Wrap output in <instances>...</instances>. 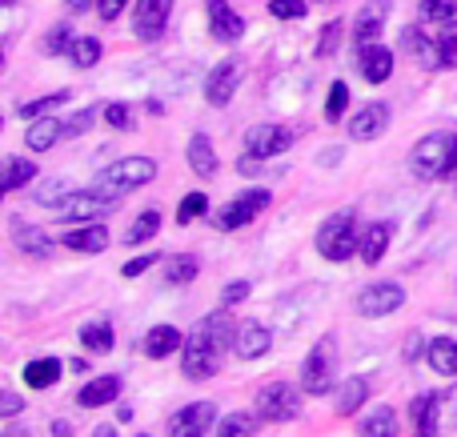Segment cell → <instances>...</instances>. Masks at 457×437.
Returning <instances> with one entry per match:
<instances>
[{"label":"cell","instance_id":"6da1fadb","mask_svg":"<svg viewBox=\"0 0 457 437\" xmlns=\"http://www.w3.org/2000/svg\"><path fill=\"white\" fill-rule=\"evenodd\" d=\"M237 342V326L228 321L225 309L209 313L205 321H197V329L185 342V358H181V374L189 382H209V377L221 369L225 350Z\"/></svg>","mask_w":457,"mask_h":437},{"label":"cell","instance_id":"7a4b0ae2","mask_svg":"<svg viewBox=\"0 0 457 437\" xmlns=\"http://www.w3.org/2000/svg\"><path fill=\"white\" fill-rule=\"evenodd\" d=\"M153 177H157V161L153 157H125V161H117V165H109L104 173H96L93 189L101 193V197H109V201H120L125 193L149 185Z\"/></svg>","mask_w":457,"mask_h":437},{"label":"cell","instance_id":"3957f363","mask_svg":"<svg viewBox=\"0 0 457 437\" xmlns=\"http://www.w3.org/2000/svg\"><path fill=\"white\" fill-rule=\"evenodd\" d=\"M413 177H450L457 173V133H429L410 153Z\"/></svg>","mask_w":457,"mask_h":437},{"label":"cell","instance_id":"277c9868","mask_svg":"<svg viewBox=\"0 0 457 437\" xmlns=\"http://www.w3.org/2000/svg\"><path fill=\"white\" fill-rule=\"evenodd\" d=\"M353 249H361V233H357L353 213H333L329 221H321V229H317V253L325 261H349Z\"/></svg>","mask_w":457,"mask_h":437},{"label":"cell","instance_id":"5b68a950","mask_svg":"<svg viewBox=\"0 0 457 437\" xmlns=\"http://www.w3.org/2000/svg\"><path fill=\"white\" fill-rule=\"evenodd\" d=\"M333 374H337V345H333V337H321V342L309 350L305 366H301V390L321 398V393H329Z\"/></svg>","mask_w":457,"mask_h":437},{"label":"cell","instance_id":"8992f818","mask_svg":"<svg viewBox=\"0 0 457 437\" xmlns=\"http://www.w3.org/2000/svg\"><path fill=\"white\" fill-rule=\"evenodd\" d=\"M301 414V393L289 382H273L257 393V417L261 422H293Z\"/></svg>","mask_w":457,"mask_h":437},{"label":"cell","instance_id":"52a82bcc","mask_svg":"<svg viewBox=\"0 0 457 437\" xmlns=\"http://www.w3.org/2000/svg\"><path fill=\"white\" fill-rule=\"evenodd\" d=\"M405 305V289L397 285V281H373V285H365L361 293H357L353 309L361 313V317H389V313H397Z\"/></svg>","mask_w":457,"mask_h":437},{"label":"cell","instance_id":"ba28073f","mask_svg":"<svg viewBox=\"0 0 457 437\" xmlns=\"http://www.w3.org/2000/svg\"><path fill=\"white\" fill-rule=\"evenodd\" d=\"M213 422H217V406L213 401H197V406L177 409V414L169 417L165 433L169 437H205L213 430Z\"/></svg>","mask_w":457,"mask_h":437},{"label":"cell","instance_id":"9c48e42d","mask_svg":"<svg viewBox=\"0 0 457 437\" xmlns=\"http://www.w3.org/2000/svg\"><path fill=\"white\" fill-rule=\"evenodd\" d=\"M269 201H273V197H269V189H249V193H241V197H237L233 205H225V213L217 217V229H221V233L245 229V225H249L257 213H265Z\"/></svg>","mask_w":457,"mask_h":437},{"label":"cell","instance_id":"30bf717a","mask_svg":"<svg viewBox=\"0 0 457 437\" xmlns=\"http://www.w3.org/2000/svg\"><path fill=\"white\" fill-rule=\"evenodd\" d=\"M241 77H245V61H237V56L221 61L213 72H209V80H205V101L217 104V109H225V104L233 101V93H237V85H241Z\"/></svg>","mask_w":457,"mask_h":437},{"label":"cell","instance_id":"8fae6325","mask_svg":"<svg viewBox=\"0 0 457 437\" xmlns=\"http://www.w3.org/2000/svg\"><path fill=\"white\" fill-rule=\"evenodd\" d=\"M112 209H117V205H112L109 197H101L96 189L69 193V197L61 201V221H101V217H109Z\"/></svg>","mask_w":457,"mask_h":437},{"label":"cell","instance_id":"7c38bea8","mask_svg":"<svg viewBox=\"0 0 457 437\" xmlns=\"http://www.w3.org/2000/svg\"><path fill=\"white\" fill-rule=\"evenodd\" d=\"M169 12H173V0H137V16H133L137 37L161 40L169 29Z\"/></svg>","mask_w":457,"mask_h":437},{"label":"cell","instance_id":"4fadbf2b","mask_svg":"<svg viewBox=\"0 0 457 437\" xmlns=\"http://www.w3.org/2000/svg\"><path fill=\"white\" fill-rule=\"evenodd\" d=\"M205 16H209V32H213V40H221V45H233V40L245 37V21L228 0H205Z\"/></svg>","mask_w":457,"mask_h":437},{"label":"cell","instance_id":"5bb4252c","mask_svg":"<svg viewBox=\"0 0 457 437\" xmlns=\"http://www.w3.org/2000/svg\"><path fill=\"white\" fill-rule=\"evenodd\" d=\"M389 4H394V0H370V4L357 12V21H353V45H357V53L381 40V29H386Z\"/></svg>","mask_w":457,"mask_h":437},{"label":"cell","instance_id":"9a60e30c","mask_svg":"<svg viewBox=\"0 0 457 437\" xmlns=\"http://www.w3.org/2000/svg\"><path fill=\"white\" fill-rule=\"evenodd\" d=\"M289 144H293V133L285 125H257V128H249V136H245V153H253L257 161L277 157V153H285Z\"/></svg>","mask_w":457,"mask_h":437},{"label":"cell","instance_id":"2e32d148","mask_svg":"<svg viewBox=\"0 0 457 437\" xmlns=\"http://www.w3.org/2000/svg\"><path fill=\"white\" fill-rule=\"evenodd\" d=\"M402 53L410 56L413 64H421L426 72L442 69V53H437V45L426 37V32L418 29V24H410V29H402Z\"/></svg>","mask_w":457,"mask_h":437},{"label":"cell","instance_id":"e0dca14e","mask_svg":"<svg viewBox=\"0 0 457 437\" xmlns=\"http://www.w3.org/2000/svg\"><path fill=\"white\" fill-rule=\"evenodd\" d=\"M442 401L445 393H418L410 406V417H413V437H437V414H442Z\"/></svg>","mask_w":457,"mask_h":437},{"label":"cell","instance_id":"ac0fdd59","mask_svg":"<svg viewBox=\"0 0 457 437\" xmlns=\"http://www.w3.org/2000/svg\"><path fill=\"white\" fill-rule=\"evenodd\" d=\"M389 128V104H365V109L353 112V120H349V136L353 141H373V136H381Z\"/></svg>","mask_w":457,"mask_h":437},{"label":"cell","instance_id":"d6986e66","mask_svg":"<svg viewBox=\"0 0 457 437\" xmlns=\"http://www.w3.org/2000/svg\"><path fill=\"white\" fill-rule=\"evenodd\" d=\"M8 229H12V241H16V249L21 253H29V257H37V261H45V257H53V241L45 237V229H37V225H29L24 217H12L8 221Z\"/></svg>","mask_w":457,"mask_h":437},{"label":"cell","instance_id":"ffe728a7","mask_svg":"<svg viewBox=\"0 0 457 437\" xmlns=\"http://www.w3.org/2000/svg\"><path fill=\"white\" fill-rule=\"evenodd\" d=\"M269 345H273V334H269L265 326H257V321H245V326H237V342H233L237 358L257 361V358H265V353H269Z\"/></svg>","mask_w":457,"mask_h":437},{"label":"cell","instance_id":"44dd1931","mask_svg":"<svg viewBox=\"0 0 457 437\" xmlns=\"http://www.w3.org/2000/svg\"><path fill=\"white\" fill-rule=\"evenodd\" d=\"M64 249H72V253H104L109 249V229H104L101 221H85L80 229L64 233Z\"/></svg>","mask_w":457,"mask_h":437},{"label":"cell","instance_id":"7402d4cb","mask_svg":"<svg viewBox=\"0 0 457 437\" xmlns=\"http://www.w3.org/2000/svg\"><path fill=\"white\" fill-rule=\"evenodd\" d=\"M357 64H361V77L370 80V85H381V80H389V72H394V53H389L386 45H370L357 53Z\"/></svg>","mask_w":457,"mask_h":437},{"label":"cell","instance_id":"603a6c76","mask_svg":"<svg viewBox=\"0 0 457 437\" xmlns=\"http://www.w3.org/2000/svg\"><path fill=\"white\" fill-rule=\"evenodd\" d=\"M64 136V125L56 117H37L29 120V133H24V144H29L32 153H48L56 141Z\"/></svg>","mask_w":457,"mask_h":437},{"label":"cell","instance_id":"cb8c5ba5","mask_svg":"<svg viewBox=\"0 0 457 437\" xmlns=\"http://www.w3.org/2000/svg\"><path fill=\"white\" fill-rule=\"evenodd\" d=\"M117 393H120V377H96V382H88L85 390L77 393V406H85V409H96V406H109V401H117Z\"/></svg>","mask_w":457,"mask_h":437},{"label":"cell","instance_id":"d4e9b609","mask_svg":"<svg viewBox=\"0 0 457 437\" xmlns=\"http://www.w3.org/2000/svg\"><path fill=\"white\" fill-rule=\"evenodd\" d=\"M389 237H394V229H389L386 221H373L370 229L361 233V249H357V253H361V261L365 265H378L381 257H386V249H389Z\"/></svg>","mask_w":457,"mask_h":437},{"label":"cell","instance_id":"484cf974","mask_svg":"<svg viewBox=\"0 0 457 437\" xmlns=\"http://www.w3.org/2000/svg\"><path fill=\"white\" fill-rule=\"evenodd\" d=\"M426 358H429V366H434V374L457 377V342L453 337H434L429 350H426Z\"/></svg>","mask_w":457,"mask_h":437},{"label":"cell","instance_id":"4316f807","mask_svg":"<svg viewBox=\"0 0 457 437\" xmlns=\"http://www.w3.org/2000/svg\"><path fill=\"white\" fill-rule=\"evenodd\" d=\"M185 157H189V169L197 177H217V153H213V144H209L205 133L193 136L189 149H185Z\"/></svg>","mask_w":457,"mask_h":437},{"label":"cell","instance_id":"83f0119b","mask_svg":"<svg viewBox=\"0 0 457 437\" xmlns=\"http://www.w3.org/2000/svg\"><path fill=\"white\" fill-rule=\"evenodd\" d=\"M181 345H185V337L177 326H157L145 337V353H149V358H169V353H177Z\"/></svg>","mask_w":457,"mask_h":437},{"label":"cell","instance_id":"f1b7e54d","mask_svg":"<svg viewBox=\"0 0 457 437\" xmlns=\"http://www.w3.org/2000/svg\"><path fill=\"white\" fill-rule=\"evenodd\" d=\"M37 173H40V169L32 165V161H24V157H4V181H0V189H4V193H16V189H24V185L37 181Z\"/></svg>","mask_w":457,"mask_h":437},{"label":"cell","instance_id":"f546056e","mask_svg":"<svg viewBox=\"0 0 457 437\" xmlns=\"http://www.w3.org/2000/svg\"><path fill=\"white\" fill-rule=\"evenodd\" d=\"M365 401H370V382H365V377H349V382L337 390V414L341 417L357 414Z\"/></svg>","mask_w":457,"mask_h":437},{"label":"cell","instance_id":"4dcf8cb0","mask_svg":"<svg viewBox=\"0 0 457 437\" xmlns=\"http://www.w3.org/2000/svg\"><path fill=\"white\" fill-rule=\"evenodd\" d=\"M24 382H29L32 390H53V385L61 382V361L56 358L29 361V366H24Z\"/></svg>","mask_w":457,"mask_h":437},{"label":"cell","instance_id":"1f68e13d","mask_svg":"<svg viewBox=\"0 0 457 437\" xmlns=\"http://www.w3.org/2000/svg\"><path fill=\"white\" fill-rule=\"evenodd\" d=\"M197 273H201V265H197V257L193 253H177V257H169L165 261V281L169 285H189Z\"/></svg>","mask_w":457,"mask_h":437},{"label":"cell","instance_id":"d6a6232c","mask_svg":"<svg viewBox=\"0 0 457 437\" xmlns=\"http://www.w3.org/2000/svg\"><path fill=\"white\" fill-rule=\"evenodd\" d=\"M361 437H397V414L389 406L373 409V414L361 422Z\"/></svg>","mask_w":457,"mask_h":437},{"label":"cell","instance_id":"836d02e7","mask_svg":"<svg viewBox=\"0 0 457 437\" xmlns=\"http://www.w3.org/2000/svg\"><path fill=\"white\" fill-rule=\"evenodd\" d=\"M157 233H161V213H157V209H145V213L129 225L125 241H129V245H145V241L157 237Z\"/></svg>","mask_w":457,"mask_h":437},{"label":"cell","instance_id":"e575fe53","mask_svg":"<svg viewBox=\"0 0 457 437\" xmlns=\"http://www.w3.org/2000/svg\"><path fill=\"white\" fill-rule=\"evenodd\" d=\"M80 345L93 353H109L112 350V326L109 321H88V326L80 329Z\"/></svg>","mask_w":457,"mask_h":437},{"label":"cell","instance_id":"d590c367","mask_svg":"<svg viewBox=\"0 0 457 437\" xmlns=\"http://www.w3.org/2000/svg\"><path fill=\"white\" fill-rule=\"evenodd\" d=\"M257 414H228L221 425H217V437H257Z\"/></svg>","mask_w":457,"mask_h":437},{"label":"cell","instance_id":"8d00e7d4","mask_svg":"<svg viewBox=\"0 0 457 437\" xmlns=\"http://www.w3.org/2000/svg\"><path fill=\"white\" fill-rule=\"evenodd\" d=\"M72 45H77V37H72V29L69 24H53V29H48V37H45V56H61V53H72Z\"/></svg>","mask_w":457,"mask_h":437},{"label":"cell","instance_id":"74e56055","mask_svg":"<svg viewBox=\"0 0 457 437\" xmlns=\"http://www.w3.org/2000/svg\"><path fill=\"white\" fill-rule=\"evenodd\" d=\"M61 104H69V88H64V93H48V96H40V101L21 104V117H24V120L48 117V112H53V109H61Z\"/></svg>","mask_w":457,"mask_h":437},{"label":"cell","instance_id":"f35d334b","mask_svg":"<svg viewBox=\"0 0 457 437\" xmlns=\"http://www.w3.org/2000/svg\"><path fill=\"white\" fill-rule=\"evenodd\" d=\"M72 64L77 69H93L96 61H101V40L96 37H77V45H72Z\"/></svg>","mask_w":457,"mask_h":437},{"label":"cell","instance_id":"ab89813d","mask_svg":"<svg viewBox=\"0 0 457 437\" xmlns=\"http://www.w3.org/2000/svg\"><path fill=\"white\" fill-rule=\"evenodd\" d=\"M437 53H442V69H457V21H445L442 24Z\"/></svg>","mask_w":457,"mask_h":437},{"label":"cell","instance_id":"60d3db41","mask_svg":"<svg viewBox=\"0 0 457 437\" xmlns=\"http://www.w3.org/2000/svg\"><path fill=\"white\" fill-rule=\"evenodd\" d=\"M345 109H349V88H345V80H337V85L329 88V101H325V120L337 125V120L345 117Z\"/></svg>","mask_w":457,"mask_h":437},{"label":"cell","instance_id":"b9f144b4","mask_svg":"<svg viewBox=\"0 0 457 437\" xmlns=\"http://www.w3.org/2000/svg\"><path fill=\"white\" fill-rule=\"evenodd\" d=\"M205 213H209V197L205 193H189V197L181 201V209H177V221L189 225V221H197V217H205Z\"/></svg>","mask_w":457,"mask_h":437},{"label":"cell","instance_id":"7bdbcfd3","mask_svg":"<svg viewBox=\"0 0 457 437\" xmlns=\"http://www.w3.org/2000/svg\"><path fill=\"white\" fill-rule=\"evenodd\" d=\"M421 16H426V21H437V24L457 21V0H421Z\"/></svg>","mask_w":457,"mask_h":437},{"label":"cell","instance_id":"ee69618b","mask_svg":"<svg viewBox=\"0 0 457 437\" xmlns=\"http://www.w3.org/2000/svg\"><path fill=\"white\" fill-rule=\"evenodd\" d=\"M341 32H345V24H341V21H329V24H325L321 37H317V56H333V53H337Z\"/></svg>","mask_w":457,"mask_h":437},{"label":"cell","instance_id":"f6af8a7d","mask_svg":"<svg viewBox=\"0 0 457 437\" xmlns=\"http://www.w3.org/2000/svg\"><path fill=\"white\" fill-rule=\"evenodd\" d=\"M269 12L277 21H301L305 16V0H269Z\"/></svg>","mask_w":457,"mask_h":437},{"label":"cell","instance_id":"bcb514c9","mask_svg":"<svg viewBox=\"0 0 457 437\" xmlns=\"http://www.w3.org/2000/svg\"><path fill=\"white\" fill-rule=\"evenodd\" d=\"M93 125H96V104H93V109H85V112H77L72 120H64V141H72V136L88 133Z\"/></svg>","mask_w":457,"mask_h":437},{"label":"cell","instance_id":"7dc6e473","mask_svg":"<svg viewBox=\"0 0 457 437\" xmlns=\"http://www.w3.org/2000/svg\"><path fill=\"white\" fill-rule=\"evenodd\" d=\"M104 120H109L112 128H133V109L120 104V101H112V104H104Z\"/></svg>","mask_w":457,"mask_h":437},{"label":"cell","instance_id":"c3c4849f","mask_svg":"<svg viewBox=\"0 0 457 437\" xmlns=\"http://www.w3.org/2000/svg\"><path fill=\"white\" fill-rule=\"evenodd\" d=\"M245 297H249V281H233V285H225L221 301L225 305H237V301H245Z\"/></svg>","mask_w":457,"mask_h":437},{"label":"cell","instance_id":"681fc988","mask_svg":"<svg viewBox=\"0 0 457 437\" xmlns=\"http://www.w3.org/2000/svg\"><path fill=\"white\" fill-rule=\"evenodd\" d=\"M153 265H157V257L145 253V257H137V261H129L120 273H125V277H141V273H145V269H153Z\"/></svg>","mask_w":457,"mask_h":437},{"label":"cell","instance_id":"f907efd6","mask_svg":"<svg viewBox=\"0 0 457 437\" xmlns=\"http://www.w3.org/2000/svg\"><path fill=\"white\" fill-rule=\"evenodd\" d=\"M125 4H129V0H96V8H101L104 21H117V16L125 12Z\"/></svg>","mask_w":457,"mask_h":437},{"label":"cell","instance_id":"816d5d0a","mask_svg":"<svg viewBox=\"0 0 457 437\" xmlns=\"http://www.w3.org/2000/svg\"><path fill=\"white\" fill-rule=\"evenodd\" d=\"M24 409V398H16V393H4V398H0V414L4 417H16Z\"/></svg>","mask_w":457,"mask_h":437},{"label":"cell","instance_id":"f5cc1de1","mask_svg":"<svg viewBox=\"0 0 457 437\" xmlns=\"http://www.w3.org/2000/svg\"><path fill=\"white\" fill-rule=\"evenodd\" d=\"M421 350H429V345L426 342H421V334H413L410 337V342H405V361H413V358H418V353Z\"/></svg>","mask_w":457,"mask_h":437},{"label":"cell","instance_id":"db71d44e","mask_svg":"<svg viewBox=\"0 0 457 437\" xmlns=\"http://www.w3.org/2000/svg\"><path fill=\"white\" fill-rule=\"evenodd\" d=\"M64 4H69V12H88L96 0H64Z\"/></svg>","mask_w":457,"mask_h":437},{"label":"cell","instance_id":"11a10c76","mask_svg":"<svg viewBox=\"0 0 457 437\" xmlns=\"http://www.w3.org/2000/svg\"><path fill=\"white\" fill-rule=\"evenodd\" d=\"M53 437H72V425L69 422H53Z\"/></svg>","mask_w":457,"mask_h":437},{"label":"cell","instance_id":"9f6ffc18","mask_svg":"<svg viewBox=\"0 0 457 437\" xmlns=\"http://www.w3.org/2000/svg\"><path fill=\"white\" fill-rule=\"evenodd\" d=\"M117 417L120 422H133V406H117Z\"/></svg>","mask_w":457,"mask_h":437},{"label":"cell","instance_id":"6f0895ef","mask_svg":"<svg viewBox=\"0 0 457 437\" xmlns=\"http://www.w3.org/2000/svg\"><path fill=\"white\" fill-rule=\"evenodd\" d=\"M93 437H117V433H112V425H96Z\"/></svg>","mask_w":457,"mask_h":437},{"label":"cell","instance_id":"680465c9","mask_svg":"<svg viewBox=\"0 0 457 437\" xmlns=\"http://www.w3.org/2000/svg\"><path fill=\"white\" fill-rule=\"evenodd\" d=\"M4 437H24V433L16 430V425H8V430H4Z\"/></svg>","mask_w":457,"mask_h":437},{"label":"cell","instance_id":"91938a15","mask_svg":"<svg viewBox=\"0 0 457 437\" xmlns=\"http://www.w3.org/2000/svg\"><path fill=\"white\" fill-rule=\"evenodd\" d=\"M12 4H16V0H4V8H12Z\"/></svg>","mask_w":457,"mask_h":437},{"label":"cell","instance_id":"94428289","mask_svg":"<svg viewBox=\"0 0 457 437\" xmlns=\"http://www.w3.org/2000/svg\"><path fill=\"white\" fill-rule=\"evenodd\" d=\"M317 4H321V0H317Z\"/></svg>","mask_w":457,"mask_h":437}]
</instances>
